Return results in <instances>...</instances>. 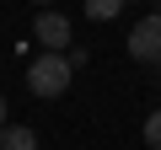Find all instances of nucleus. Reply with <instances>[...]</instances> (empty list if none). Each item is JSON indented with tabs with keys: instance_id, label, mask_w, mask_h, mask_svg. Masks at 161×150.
I'll return each instance as SVG.
<instances>
[{
	"instance_id": "1",
	"label": "nucleus",
	"mask_w": 161,
	"mask_h": 150,
	"mask_svg": "<svg viewBox=\"0 0 161 150\" xmlns=\"http://www.w3.org/2000/svg\"><path fill=\"white\" fill-rule=\"evenodd\" d=\"M70 59L64 54H43V59H32L27 64V86H32V97H64V86H70Z\"/></svg>"
},
{
	"instance_id": "2",
	"label": "nucleus",
	"mask_w": 161,
	"mask_h": 150,
	"mask_svg": "<svg viewBox=\"0 0 161 150\" xmlns=\"http://www.w3.org/2000/svg\"><path fill=\"white\" fill-rule=\"evenodd\" d=\"M129 59L161 64V11H150V16L134 22V32H129Z\"/></svg>"
},
{
	"instance_id": "3",
	"label": "nucleus",
	"mask_w": 161,
	"mask_h": 150,
	"mask_svg": "<svg viewBox=\"0 0 161 150\" xmlns=\"http://www.w3.org/2000/svg\"><path fill=\"white\" fill-rule=\"evenodd\" d=\"M32 38H38L48 54H64V48H70V16H59V11H38Z\"/></svg>"
},
{
	"instance_id": "4",
	"label": "nucleus",
	"mask_w": 161,
	"mask_h": 150,
	"mask_svg": "<svg viewBox=\"0 0 161 150\" xmlns=\"http://www.w3.org/2000/svg\"><path fill=\"white\" fill-rule=\"evenodd\" d=\"M0 150H38V134L27 129V123H6V129H0Z\"/></svg>"
},
{
	"instance_id": "5",
	"label": "nucleus",
	"mask_w": 161,
	"mask_h": 150,
	"mask_svg": "<svg viewBox=\"0 0 161 150\" xmlns=\"http://www.w3.org/2000/svg\"><path fill=\"white\" fill-rule=\"evenodd\" d=\"M124 6H129V0H86V16H92V22H113Z\"/></svg>"
},
{
	"instance_id": "6",
	"label": "nucleus",
	"mask_w": 161,
	"mask_h": 150,
	"mask_svg": "<svg viewBox=\"0 0 161 150\" xmlns=\"http://www.w3.org/2000/svg\"><path fill=\"white\" fill-rule=\"evenodd\" d=\"M145 139H150V150H161V107L145 118Z\"/></svg>"
},
{
	"instance_id": "7",
	"label": "nucleus",
	"mask_w": 161,
	"mask_h": 150,
	"mask_svg": "<svg viewBox=\"0 0 161 150\" xmlns=\"http://www.w3.org/2000/svg\"><path fill=\"white\" fill-rule=\"evenodd\" d=\"M0 129H6V97H0Z\"/></svg>"
},
{
	"instance_id": "8",
	"label": "nucleus",
	"mask_w": 161,
	"mask_h": 150,
	"mask_svg": "<svg viewBox=\"0 0 161 150\" xmlns=\"http://www.w3.org/2000/svg\"><path fill=\"white\" fill-rule=\"evenodd\" d=\"M156 11H161V0H156Z\"/></svg>"
}]
</instances>
